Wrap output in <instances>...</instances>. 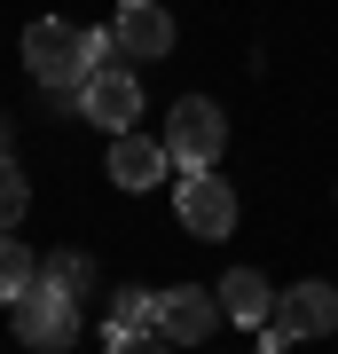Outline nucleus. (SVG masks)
Returning <instances> with one entry per match:
<instances>
[{"label": "nucleus", "mask_w": 338, "mask_h": 354, "mask_svg": "<svg viewBox=\"0 0 338 354\" xmlns=\"http://www.w3.org/2000/svg\"><path fill=\"white\" fill-rule=\"evenodd\" d=\"M24 71L39 79V87L71 95L95 79V32L63 24V16H39V24H24Z\"/></svg>", "instance_id": "f257e3e1"}, {"label": "nucleus", "mask_w": 338, "mask_h": 354, "mask_svg": "<svg viewBox=\"0 0 338 354\" xmlns=\"http://www.w3.org/2000/svg\"><path fill=\"white\" fill-rule=\"evenodd\" d=\"M165 150H173L181 174H213L220 150H228V118H220L205 95H181L173 111H165Z\"/></svg>", "instance_id": "f03ea898"}, {"label": "nucleus", "mask_w": 338, "mask_h": 354, "mask_svg": "<svg viewBox=\"0 0 338 354\" xmlns=\"http://www.w3.org/2000/svg\"><path fill=\"white\" fill-rule=\"evenodd\" d=\"M16 339H24L32 354L71 346V339H79V299H71V291H55L48 276H39L24 299H16Z\"/></svg>", "instance_id": "7ed1b4c3"}, {"label": "nucleus", "mask_w": 338, "mask_h": 354, "mask_svg": "<svg viewBox=\"0 0 338 354\" xmlns=\"http://www.w3.org/2000/svg\"><path fill=\"white\" fill-rule=\"evenodd\" d=\"M79 118L102 127V134H134V118H142V79L126 71V64L95 71L87 87H79Z\"/></svg>", "instance_id": "20e7f679"}, {"label": "nucleus", "mask_w": 338, "mask_h": 354, "mask_svg": "<svg viewBox=\"0 0 338 354\" xmlns=\"http://www.w3.org/2000/svg\"><path fill=\"white\" fill-rule=\"evenodd\" d=\"M173 213H181V228L197 244H220L228 228H236V189H228L220 174H189L181 189H173Z\"/></svg>", "instance_id": "39448f33"}, {"label": "nucleus", "mask_w": 338, "mask_h": 354, "mask_svg": "<svg viewBox=\"0 0 338 354\" xmlns=\"http://www.w3.org/2000/svg\"><path fill=\"white\" fill-rule=\"evenodd\" d=\"M213 323H220V291H205V283L158 291V330H165L173 346H205V339H213Z\"/></svg>", "instance_id": "423d86ee"}, {"label": "nucleus", "mask_w": 338, "mask_h": 354, "mask_svg": "<svg viewBox=\"0 0 338 354\" xmlns=\"http://www.w3.org/2000/svg\"><path fill=\"white\" fill-rule=\"evenodd\" d=\"M118 55L126 64H165L173 55V16L158 8V0H118Z\"/></svg>", "instance_id": "0eeeda50"}, {"label": "nucleus", "mask_w": 338, "mask_h": 354, "mask_svg": "<svg viewBox=\"0 0 338 354\" xmlns=\"http://www.w3.org/2000/svg\"><path fill=\"white\" fill-rule=\"evenodd\" d=\"M267 323L291 330V339H323V330H338V283H291Z\"/></svg>", "instance_id": "6e6552de"}, {"label": "nucleus", "mask_w": 338, "mask_h": 354, "mask_svg": "<svg viewBox=\"0 0 338 354\" xmlns=\"http://www.w3.org/2000/svg\"><path fill=\"white\" fill-rule=\"evenodd\" d=\"M165 165H173L165 142H150V134H111V181H118V189H158Z\"/></svg>", "instance_id": "1a4fd4ad"}, {"label": "nucleus", "mask_w": 338, "mask_h": 354, "mask_svg": "<svg viewBox=\"0 0 338 354\" xmlns=\"http://www.w3.org/2000/svg\"><path fill=\"white\" fill-rule=\"evenodd\" d=\"M220 315L244 323V330H260L267 315H276V291H267L260 268H228V276H220Z\"/></svg>", "instance_id": "9d476101"}, {"label": "nucleus", "mask_w": 338, "mask_h": 354, "mask_svg": "<svg viewBox=\"0 0 338 354\" xmlns=\"http://www.w3.org/2000/svg\"><path fill=\"white\" fill-rule=\"evenodd\" d=\"M39 283V252H32V244H16V228H0V299H24V291Z\"/></svg>", "instance_id": "9b49d317"}, {"label": "nucleus", "mask_w": 338, "mask_h": 354, "mask_svg": "<svg viewBox=\"0 0 338 354\" xmlns=\"http://www.w3.org/2000/svg\"><path fill=\"white\" fill-rule=\"evenodd\" d=\"M134 330H158V291H134L126 283L111 299V339H134Z\"/></svg>", "instance_id": "f8f14e48"}, {"label": "nucleus", "mask_w": 338, "mask_h": 354, "mask_svg": "<svg viewBox=\"0 0 338 354\" xmlns=\"http://www.w3.org/2000/svg\"><path fill=\"white\" fill-rule=\"evenodd\" d=\"M39 276H48L55 291H71V299H87V283H95V260H87V252H55V260H39Z\"/></svg>", "instance_id": "ddd939ff"}, {"label": "nucleus", "mask_w": 338, "mask_h": 354, "mask_svg": "<svg viewBox=\"0 0 338 354\" xmlns=\"http://www.w3.org/2000/svg\"><path fill=\"white\" fill-rule=\"evenodd\" d=\"M24 205H32V181H24V165L0 150V228H16V221H24Z\"/></svg>", "instance_id": "4468645a"}, {"label": "nucleus", "mask_w": 338, "mask_h": 354, "mask_svg": "<svg viewBox=\"0 0 338 354\" xmlns=\"http://www.w3.org/2000/svg\"><path fill=\"white\" fill-rule=\"evenodd\" d=\"M111 354H173L165 330H134V339H111Z\"/></svg>", "instance_id": "2eb2a0df"}, {"label": "nucleus", "mask_w": 338, "mask_h": 354, "mask_svg": "<svg viewBox=\"0 0 338 354\" xmlns=\"http://www.w3.org/2000/svg\"><path fill=\"white\" fill-rule=\"evenodd\" d=\"M0 150H8V118H0Z\"/></svg>", "instance_id": "dca6fc26"}]
</instances>
